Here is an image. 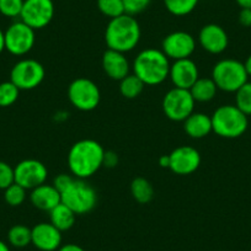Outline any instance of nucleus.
Returning <instances> with one entry per match:
<instances>
[{
	"label": "nucleus",
	"mask_w": 251,
	"mask_h": 251,
	"mask_svg": "<svg viewBox=\"0 0 251 251\" xmlns=\"http://www.w3.org/2000/svg\"><path fill=\"white\" fill-rule=\"evenodd\" d=\"M105 149L94 139H81L72 146L68 153V166L74 177H90L103 165Z\"/></svg>",
	"instance_id": "f257e3e1"
},
{
	"label": "nucleus",
	"mask_w": 251,
	"mask_h": 251,
	"mask_svg": "<svg viewBox=\"0 0 251 251\" xmlns=\"http://www.w3.org/2000/svg\"><path fill=\"white\" fill-rule=\"evenodd\" d=\"M141 26L136 18L123 14L118 18L111 19L107 24L105 42L108 50L127 53L137 47L141 40Z\"/></svg>",
	"instance_id": "f03ea898"
},
{
	"label": "nucleus",
	"mask_w": 251,
	"mask_h": 251,
	"mask_svg": "<svg viewBox=\"0 0 251 251\" xmlns=\"http://www.w3.org/2000/svg\"><path fill=\"white\" fill-rule=\"evenodd\" d=\"M133 72L146 85H159L169 78L170 62L163 50L147 48L134 59Z\"/></svg>",
	"instance_id": "7ed1b4c3"
},
{
	"label": "nucleus",
	"mask_w": 251,
	"mask_h": 251,
	"mask_svg": "<svg viewBox=\"0 0 251 251\" xmlns=\"http://www.w3.org/2000/svg\"><path fill=\"white\" fill-rule=\"evenodd\" d=\"M212 118V129L222 138H238L248 129V116L235 105H223L214 111Z\"/></svg>",
	"instance_id": "20e7f679"
},
{
	"label": "nucleus",
	"mask_w": 251,
	"mask_h": 251,
	"mask_svg": "<svg viewBox=\"0 0 251 251\" xmlns=\"http://www.w3.org/2000/svg\"><path fill=\"white\" fill-rule=\"evenodd\" d=\"M244 63L236 59H222L216 63L212 71V79L219 90L226 93H236L245 83H248Z\"/></svg>",
	"instance_id": "39448f33"
},
{
	"label": "nucleus",
	"mask_w": 251,
	"mask_h": 251,
	"mask_svg": "<svg viewBox=\"0 0 251 251\" xmlns=\"http://www.w3.org/2000/svg\"><path fill=\"white\" fill-rule=\"evenodd\" d=\"M60 197L62 203L69 207L76 216L89 213L98 203V195L95 190L88 182L76 177L60 194Z\"/></svg>",
	"instance_id": "423d86ee"
},
{
	"label": "nucleus",
	"mask_w": 251,
	"mask_h": 251,
	"mask_svg": "<svg viewBox=\"0 0 251 251\" xmlns=\"http://www.w3.org/2000/svg\"><path fill=\"white\" fill-rule=\"evenodd\" d=\"M195 102L190 90L174 88L163 99V110L166 117L175 122H183L195 112Z\"/></svg>",
	"instance_id": "0eeeda50"
},
{
	"label": "nucleus",
	"mask_w": 251,
	"mask_h": 251,
	"mask_svg": "<svg viewBox=\"0 0 251 251\" xmlns=\"http://www.w3.org/2000/svg\"><path fill=\"white\" fill-rule=\"evenodd\" d=\"M68 98L72 105L80 111H93L99 106L101 93L93 80L78 78L71 83L68 88Z\"/></svg>",
	"instance_id": "6e6552de"
},
{
	"label": "nucleus",
	"mask_w": 251,
	"mask_h": 251,
	"mask_svg": "<svg viewBox=\"0 0 251 251\" xmlns=\"http://www.w3.org/2000/svg\"><path fill=\"white\" fill-rule=\"evenodd\" d=\"M46 75L45 67L35 59H21L10 72V81L20 90H32L41 85Z\"/></svg>",
	"instance_id": "1a4fd4ad"
},
{
	"label": "nucleus",
	"mask_w": 251,
	"mask_h": 251,
	"mask_svg": "<svg viewBox=\"0 0 251 251\" xmlns=\"http://www.w3.org/2000/svg\"><path fill=\"white\" fill-rule=\"evenodd\" d=\"M5 50L14 55H25L33 48L36 33L32 27L23 21L13 23L4 31Z\"/></svg>",
	"instance_id": "9d476101"
},
{
	"label": "nucleus",
	"mask_w": 251,
	"mask_h": 251,
	"mask_svg": "<svg viewBox=\"0 0 251 251\" xmlns=\"http://www.w3.org/2000/svg\"><path fill=\"white\" fill-rule=\"evenodd\" d=\"M53 16H54L53 0H24L20 20L35 31L50 25Z\"/></svg>",
	"instance_id": "9b49d317"
},
{
	"label": "nucleus",
	"mask_w": 251,
	"mask_h": 251,
	"mask_svg": "<svg viewBox=\"0 0 251 251\" xmlns=\"http://www.w3.org/2000/svg\"><path fill=\"white\" fill-rule=\"evenodd\" d=\"M15 182L26 190H33L46 183L48 170L43 163L36 159H25L14 168Z\"/></svg>",
	"instance_id": "f8f14e48"
},
{
	"label": "nucleus",
	"mask_w": 251,
	"mask_h": 251,
	"mask_svg": "<svg viewBox=\"0 0 251 251\" xmlns=\"http://www.w3.org/2000/svg\"><path fill=\"white\" fill-rule=\"evenodd\" d=\"M196 48V41L191 33L175 31L164 38L161 50L169 59H186L192 55Z\"/></svg>",
	"instance_id": "ddd939ff"
},
{
	"label": "nucleus",
	"mask_w": 251,
	"mask_h": 251,
	"mask_svg": "<svg viewBox=\"0 0 251 251\" xmlns=\"http://www.w3.org/2000/svg\"><path fill=\"white\" fill-rule=\"evenodd\" d=\"M170 170L176 175H190L201 165V155L194 147L182 146L170 154Z\"/></svg>",
	"instance_id": "4468645a"
},
{
	"label": "nucleus",
	"mask_w": 251,
	"mask_h": 251,
	"mask_svg": "<svg viewBox=\"0 0 251 251\" xmlns=\"http://www.w3.org/2000/svg\"><path fill=\"white\" fill-rule=\"evenodd\" d=\"M169 78L174 84V88L190 90L199 80V68L191 58L174 60L173 64H170Z\"/></svg>",
	"instance_id": "2eb2a0df"
},
{
	"label": "nucleus",
	"mask_w": 251,
	"mask_h": 251,
	"mask_svg": "<svg viewBox=\"0 0 251 251\" xmlns=\"http://www.w3.org/2000/svg\"><path fill=\"white\" fill-rule=\"evenodd\" d=\"M201 47L211 54H219L228 47L229 38L222 26L217 24H208L201 28L199 33Z\"/></svg>",
	"instance_id": "dca6fc26"
},
{
	"label": "nucleus",
	"mask_w": 251,
	"mask_h": 251,
	"mask_svg": "<svg viewBox=\"0 0 251 251\" xmlns=\"http://www.w3.org/2000/svg\"><path fill=\"white\" fill-rule=\"evenodd\" d=\"M31 244L41 251H55L62 244V231L52 223H38L32 229Z\"/></svg>",
	"instance_id": "f3484780"
},
{
	"label": "nucleus",
	"mask_w": 251,
	"mask_h": 251,
	"mask_svg": "<svg viewBox=\"0 0 251 251\" xmlns=\"http://www.w3.org/2000/svg\"><path fill=\"white\" fill-rule=\"evenodd\" d=\"M101 64L106 75L112 80L121 81L129 74V63L125 57V53L107 48L102 55Z\"/></svg>",
	"instance_id": "a211bd4d"
},
{
	"label": "nucleus",
	"mask_w": 251,
	"mask_h": 251,
	"mask_svg": "<svg viewBox=\"0 0 251 251\" xmlns=\"http://www.w3.org/2000/svg\"><path fill=\"white\" fill-rule=\"evenodd\" d=\"M31 203L41 211L50 212L54 207L62 203L60 192L53 185L43 183L31 190Z\"/></svg>",
	"instance_id": "6ab92c4d"
},
{
	"label": "nucleus",
	"mask_w": 251,
	"mask_h": 251,
	"mask_svg": "<svg viewBox=\"0 0 251 251\" xmlns=\"http://www.w3.org/2000/svg\"><path fill=\"white\" fill-rule=\"evenodd\" d=\"M183 129L191 138L201 139L208 136L212 129L211 116L201 112H194L183 121Z\"/></svg>",
	"instance_id": "aec40b11"
},
{
	"label": "nucleus",
	"mask_w": 251,
	"mask_h": 251,
	"mask_svg": "<svg viewBox=\"0 0 251 251\" xmlns=\"http://www.w3.org/2000/svg\"><path fill=\"white\" fill-rule=\"evenodd\" d=\"M50 223H52L58 230L66 231L73 228V226L75 224L76 214L66 204L59 203L50 212Z\"/></svg>",
	"instance_id": "412c9836"
},
{
	"label": "nucleus",
	"mask_w": 251,
	"mask_h": 251,
	"mask_svg": "<svg viewBox=\"0 0 251 251\" xmlns=\"http://www.w3.org/2000/svg\"><path fill=\"white\" fill-rule=\"evenodd\" d=\"M217 90H218V88H217L213 79L199 78V80L190 89V93H191L194 100L197 102H208L216 98Z\"/></svg>",
	"instance_id": "4be33fe9"
},
{
	"label": "nucleus",
	"mask_w": 251,
	"mask_h": 251,
	"mask_svg": "<svg viewBox=\"0 0 251 251\" xmlns=\"http://www.w3.org/2000/svg\"><path fill=\"white\" fill-rule=\"evenodd\" d=\"M131 194L138 203H149L154 197L153 185L147 178L136 177L131 183Z\"/></svg>",
	"instance_id": "5701e85b"
},
{
	"label": "nucleus",
	"mask_w": 251,
	"mask_h": 251,
	"mask_svg": "<svg viewBox=\"0 0 251 251\" xmlns=\"http://www.w3.org/2000/svg\"><path fill=\"white\" fill-rule=\"evenodd\" d=\"M146 84L136 75L128 74L120 81V93L126 99H136L143 93Z\"/></svg>",
	"instance_id": "b1692460"
},
{
	"label": "nucleus",
	"mask_w": 251,
	"mask_h": 251,
	"mask_svg": "<svg viewBox=\"0 0 251 251\" xmlns=\"http://www.w3.org/2000/svg\"><path fill=\"white\" fill-rule=\"evenodd\" d=\"M8 240L15 248H25L32 241V230L23 224H16L9 230Z\"/></svg>",
	"instance_id": "393cba45"
},
{
	"label": "nucleus",
	"mask_w": 251,
	"mask_h": 251,
	"mask_svg": "<svg viewBox=\"0 0 251 251\" xmlns=\"http://www.w3.org/2000/svg\"><path fill=\"white\" fill-rule=\"evenodd\" d=\"M200 0H164L166 10L175 16H186L196 9Z\"/></svg>",
	"instance_id": "a878e982"
},
{
	"label": "nucleus",
	"mask_w": 251,
	"mask_h": 251,
	"mask_svg": "<svg viewBox=\"0 0 251 251\" xmlns=\"http://www.w3.org/2000/svg\"><path fill=\"white\" fill-rule=\"evenodd\" d=\"M20 89L13 81L0 83V107H9L18 101Z\"/></svg>",
	"instance_id": "bb28decb"
},
{
	"label": "nucleus",
	"mask_w": 251,
	"mask_h": 251,
	"mask_svg": "<svg viewBox=\"0 0 251 251\" xmlns=\"http://www.w3.org/2000/svg\"><path fill=\"white\" fill-rule=\"evenodd\" d=\"M98 8L110 20L126 14L122 0H98Z\"/></svg>",
	"instance_id": "cd10ccee"
},
{
	"label": "nucleus",
	"mask_w": 251,
	"mask_h": 251,
	"mask_svg": "<svg viewBox=\"0 0 251 251\" xmlns=\"http://www.w3.org/2000/svg\"><path fill=\"white\" fill-rule=\"evenodd\" d=\"M4 199H5V202L9 206H21L26 200V188L14 182L13 185H10L8 188L4 190Z\"/></svg>",
	"instance_id": "c85d7f7f"
},
{
	"label": "nucleus",
	"mask_w": 251,
	"mask_h": 251,
	"mask_svg": "<svg viewBox=\"0 0 251 251\" xmlns=\"http://www.w3.org/2000/svg\"><path fill=\"white\" fill-rule=\"evenodd\" d=\"M235 106L245 113L246 116L251 115V83L244 84L235 93Z\"/></svg>",
	"instance_id": "c756f323"
},
{
	"label": "nucleus",
	"mask_w": 251,
	"mask_h": 251,
	"mask_svg": "<svg viewBox=\"0 0 251 251\" xmlns=\"http://www.w3.org/2000/svg\"><path fill=\"white\" fill-rule=\"evenodd\" d=\"M24 0H0V14L5 18H20Z\"/></svg>",
	"instance_id": "7c9ffc66"
},
{
	"label": "nucleus",
	"mask_w": 251,
	"mask_h": 251,
	"mask_svg": "<svg viewBox=\"0 0 251 251\" xmlns=\"http://www.w3.org/2000/svg\"><path fill=\"white\" fill-rule=\"evenodd\" d=\"M15 182V173L5 161H0V190H5Z\"/></svg>",
	"instance_id": "2f4dec72"
},
{
	"label": "nucleus",
	"mask_w": 251,
	"mask_h": 251,
	"mask_svg": "<svg viewBox=\"0 0 251 251\" xmlns=\"http://www.w3.org/2000/svg\"><path fill=\"white\" fill-rule=\"evenodd\" d=\"M122 1L125 5L126 14L132 16L143 13L151 3V0H122Z\"/></svg>",
	"instance_id": "473e14b6"
},
{
	"label": "nucleus",
	"mask_w": 251,
	"mask_h": 251,
	"mask_svg": "<svg viewBox=\"0 0 251 251\" xmlns=\"http://www.w3.org/2000/svg\"><path fill=\"white\" fill-rule=\"evenodd\" d=\"M74 178L75 177L68 175V174H60V175H58L57 177L54 178V181H53V186H54L58 191L62 194V192L64 191V190H66V188L68 187L72 182H73Z\"/></svg>",
	"instance_id": "72a5a7b5"
},
{
	"label": "nucleus",
	"mask_w": 251,
	"mask_h": 251,
	"mask_svg": "<svg viewBox=\"0 0 251 251\" xmlns=\"http://www.w3.org/2000/svg\"><path fill=\"white\" fill-rule=\"evenodd\" d=\"M239 23L244 27L251 26V9H241L239 13Z\"/></svg>",
	"instance_id": "f704fd0d"
},
{
	"label": "nucleus",
	"mask_w": 251,
	"mask_h": 251,
	"mask_svg": "<svg viewBox=\"0 0 251 251\" xmlns=\"http://www.w3.org/2000/svg\"><path fill=\"white\" fill-rule=\"evenodd\" d=\"M117 164V155L112 151H106L105 159H103V165H107L108 168H112Z\"/></svg>",
	"instance_id": "c9c22d12"
},
{
	"label": "nucleus",
	"mask_w": 251,
	"mask_h": 251,
	"mask_svg": "<svg viewBox=\"0 0 251 251\" xmlns=\"http://www.w3.org/2000/svg\"><path fill=\"white\" fill-rule=\"evenodd\" d=\"M58 251H85L81 246L76 245V244H67L58 249Z\"/></svg>",
	"instance_id": "e433bc0d"
},
{
	"label": "nucleus",
	"mask_w": 251,
	"mask_h": 251,
	"mask_svg": "<svg viewBox=\"0 0 251 251\" xmlns=\"http://www.w3.org/2000/svg\"><path fill=\"white\" fill-rule=\"evenodd\" d=\"M159 165H160L161 168H170V155H161L160 158H159Z\"/></svg>",
	"instance_id": "4c0bfd02"
},
{
	"label": "nucleus",
	"mask_w": 251,
	"mask_h": 251,
	"mask_svg": "<svg viewBox=\"0 0 251 251\" xmlns=\"http://www.w3.org/2000/svg\"><path fill=\"white\" fill-rule=\"evenodd\" d=\"M241 9H251V0H235Z\"/></svg>",
	"instance_id": "58836bf2"
},
{
	"label": "nucleus",
	"mask_w": 251,
	"mask_h": 251,
	"mask_svg": "<svg viewBox=\"0 0 251 251\" xmlns=\"http://www.w3.org/2000/svg\"><path fill=\"white\" fill-rule=\"evenodd\" d=\"M5 50V40H4V31L0 28V53Z\"/></svg>",
	"instance_id": "ea45409f"
},
{
	"label": "nucleus",
	"mask_w": 251,
	"mask_h": 251,
	"mask_svg": "<svg viewBox=\"0 0 251 251\" xmlns=\"http://www.w3.org/2000/svg\"><path fill=\"white\" fill-rule=\"evenodd\" d=\"M244 66H245V69H246V73H248V75H251V54L249 55L248 59H246V62L244 63Z\"/></svg>",
	"instance_id": "a19ab883"
},
{
	"label": "nucleus",
	"mask_w": 251,
	"mask_h": 251,
	"mask_svg": "<svg viewBox=\"0 0 251 251\" xmlns=\"http://www.w3.org/2000/svg\"><path fill=\"white\" fill-rule=\"evenodd\" d=\"M0 251H10V249H9V246L6 245L4 241L0 240Z\"/></svg>",
	"instance_id": "79ce46f5"
}]
</instances>
